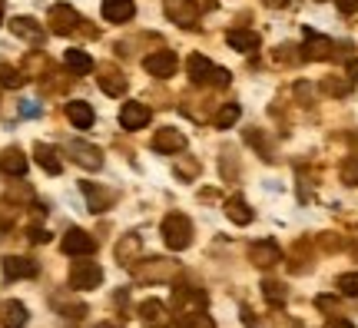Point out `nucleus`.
Masks as SVG:
<instances>
[{"label": "nucleus", "instance_id": "1", "mask_svg": "<svg viewBox=\"0 0 358 328\" xmlns=\"http://www.w3.org/2000/svg\"><path fill=\"white\" fill-rule=\"evenodd\" d=\"M186 73L196 87H229V70L216 66L213 60H206L203 53H192L186 60Z\"/></svg>", "mask_w": 358, "mask_h": 328}, {"label": "nucleus", "instance_id": "2", "mask_svg": "<svg viewBox=\"0 0 358 328\" xmlns=\"http://www.w3.org/2000/svg\"><path fill=\"white\" fill-rule=\"evenodd\" d=\"M163 242H166L173 252L189 249V242H192V222H189V215L169 213L166 219H163Z\"/></svg>", "mask_w": 358, "mask_h": 328}, {"label": "nucleus", "instance_id": "3", "mask_svg": "<svg viewBox=\"0 0 358 328\" xmlns=\"http://www.w3.org/2000/svg\"><path fill=\"white\" fill-rule=\"evenodd\" d=\"M163 10H166L169 20L176 27H182V30H196V27H199V7H196L192 0H166Z\"/></svg>", "mask_w": 358, "mask_h": 328}, {"label": "nucleus", "instance_id": "4", "mask_svg": "<svg viewBox=\"0 0 358 328\" xmlns=\"http://www.w3.org/2000/svg\"><path fill=\"white\" fill-rule=\"evenodd\" d=\"M47 24H50L53 34H60V37H70L73 30L80 27V13L70 7V3H53L50 13H47Z\"/></svg>", "mask_w": 358, "mask_h": 328}, {"label": "nucleus", "instance_id": "5", "mask_svg": "<svg viewBox=\"0 0 358 328\" xmlns=\"http://www.w3.org/2000/svg\"><path fill=\"white\" fill-rule=\"evenodd\" d=\"M103 282V269L96 262H73L70 265V285L80 292L87 289H96Z\"/></svg>", "mask_w": 358, "mask_h": 328}, {"label": "nucleus", "instance_id": "6", "mask_svg": "<svg viewBox=\"0 0 358 328\" xmlns=\"http://www.w3.org/2000/svg\"><path fill=\"white\" fill-rule=\"evenodd\" d=\"M176 66H179V60H176V53L173 50H153L146 60H143V70H146L150 76H156V80L173 76L176 73Z\"/></svg>", "mask_w": 358, "mask_h": 328}, {"label": "nucleus", "instance_id": "7", "mask_svg": "<svg viewBox=\"0 0 358 328\" xmlns=\"http://www.w3.org/2000/svg\"><path fill=\"white\" fill-rule=\"evenodd\" d=\"M150 116H153V110H150L146 103L129 100V103L120 106V127L123 129H143L146 123H150Z\"/></svg>", "mask_w": 358, "mask_h": 328}, {"label": "nucleus", "instance_id": "8", "mask_svg": "<svg viewBox=\"0 0 358 328\" xmlns=\"http://www.w3.org/2000/svg\"><path fill=\"white\" fill-rule=\"evenodd\" d=\"M136 269V278H153V282H166V278L176 276V262H169V259H150V262H133Z\"/></svg>", "mask_w": 358, "mask_h": 328}, {"label": "nucleus", "instance_id": "9", "mask_svg": "<svg viewBox=\"0 0 358 328\" xmlns=\"http://www.w3.org/2000/svg\"><path fill=\"white\" fill-rule=\"evenodd\" d=\"M140 322L146 328H169L173 315H169V308L159 302V299H146V302L140 305Z\"/></svg>", "mask_w": 358, "mask_h": 328}, {"label": "nucleus", "instance_id": "10", "mask_svg": "<svg viewBox=\"0 0 358 328\" xmlns=\"http://www.w3.org/2000/svg\"><path fill=\"white\" fill-rule=\"evenodd\" d=\"M60 249H64L66 255H90L96 249V242H93V236L83 232V229H66L64 239H60Z\"/></svg>", "mask_w": 358, "mask_h": 328}, {"label": "nucleus", "instance_id": "11", "mask_svg": "<svg viewBox=\"0 0 358 328\" xmlns=\"http://www.w3.org/2000/svg\"><path fill=\"white\" fill-rule=\"evenodd\" d=\"M249 262L259 265V269H272V265L282 262V249L275 245V242H268V239L252 242V245H249Z\"/></svg>", "mask_w": 358, "mask_h": 328}, {"label": "nucleus", "instance_id": "12", "mask_svg": "<svg viewBox=\"0 0 358 328\" xmlns=\"http://www.w3.org/2000/svg\"><path fill=\"white\" fill-rule=\"evenodd\" d=\"M70 152H73V163L83 166V169H100L103 166V152H100V146H93V143L73 139V143H70Z\"/></svg>", "mask_w": 358, "mask_h": 328}, {"label": "nucleus", "instance_id": "13", "mask_svg": "<svg viewBox=\"0 0 358 328\" xmlns=\"http://www.w3.org/2000/svg\"><path fill=\"white\" fill-rule=\"evenodd\" d=\"M96 83H100V90L106 93V97H123V93H127V76L120 73L113 64H103V66H100V76H96Z\"/></svg>", "mask_w": 358, "mask_h": 328}, {"label": "nucleus", "instance_id": "14", "mask_svg": "<svg viewBox=\"0 0 358 328\" xmlns=\"http://www.w3.org/2000/svg\"><path fill=\"white\" fill-rule=\"evenodd\" d=\"M182 146H186V136H182L176 127H163V129H156V133H153V150L163 152V156L179 152Z\"/></svg>", "mask_w": 358, "mask_h": 328}, {"label": "nucleus", "instance_id": "15", "mask_svg": "<svg viewBox=\"0 0 358 328\" xmlns=\"http://www.w3.org/2000/svg\"><path fill=\"white\" fill-rule=\"evenodd\" d=\"M136 17V3L133 0H103V20L106 24H127Z\"/></svg>", "mask_w": 358, "mask_h": 328}, {"label": "nucleus", "instance_id": "16", "mask_svg": "<svg viewBox=\"0 0 358 328\" xmlns=\"http://www.w3.org/2000/svg\"><path fill=\"white\" fill-rule=\"evenodd\" d=\"M3 276L10 278H34L37 276V262H34V259H27V255H7V259H3Z\"/></svg>", "mask_w": 358, "mask_h": 328}, {"label": "nucleus", "instance_id": "17", "mask_svg": "<svg viewBox=\"0 0 358 328\" xmlns=\"http://www.w3.org/2000/svg\"><path fill=\"white\" fill-rule=\"evenodd\" d=\"M226 43H229L232 50H239V53H256L262 40H259L256 30H245V27H239V30H229V34H226Z\"/></svg>", "mask_w": 358, "mask_h": 328}, {"label": "nucleus", "instance_id": "18", "mask_svg": "<svg viewBox=\"0 0 358 328\" xmlns=\"http://www.w3.org/2000/svg\"><path fill=\"white\" fill-rule=\"evenodd\" d=\"M335 50V43L329 37H319V34H308L306 47H302V60H329Z\"/></svg>", "mask_w": 358, "mask_h": 328}, {"label": "nucleus", "instance_id": "19", "mask_svg": "<svg viewBox=\"0 0 358 328\" xmlns=\"http://www.w3.org/2000/svg\"><path fill=\"white\" fill-rule=\"evenodd\" d=\"M0 169L7 173V176H24L27 173V156L20 146H7V150L0 152Z\"/></svg>", "mask_w": 358, "mask_h": 328}, {"label": "nucleus", "instance_id": "20", "mask_svg": "<svg viewBox=\"0 0 358 328\" xmlns=\"http://www.w3.org/2000/svg\"><path fill=\"white\" fill-rule=\"evenodd\" d=\"M66 120L73 123V129H90L93 127V120H96V113H93L90 103L73 100V103H66Z\"/></svg>", "mask_w": 358, "mask_h": 328}, {"label": "nucleus", "instance_id": "21", "mask_svg": "<svg viewBox=\"0 0 358 328\" xmlns=\"http://www.w3.org/2000/svg\"><path fill=\"white\" fill-rule=\"evenodd\" d=\"M0 325L3 328H24L27 325V305L10 299V302L0 305Z\"/></svg>", "mask_w": 358, "mask_h": 328}, {"label": "nucleus", "instance_id": "22", "mask_svg": "<svg viewBox=\"0 0 358 328\" xmlns=\"http://www.w3.org/2000/svg\"><path fill=\"white\" fill-rule=\"evenodd\" d=\"M10 30H13V37L30 40V43H40V40H43V27H40L34 17H13Z\"/></svg>", "mask_w": 358, "mask_h": 328}, {"label": "nucleus", "instance_id": "23", "mask_svg": "<svg viewBox=\"0 0 358 328\" xmlns=\"http://www.w3.org/2000/svg\"><path fill=\"white\" fill-rule=\"evenodd\" d=\"M226 215H229V222H236V226H249V222L256 219V213L249 209V202H245L243 196H232V199L226 202Z\"/></svg>", "mask_w": 358, "mask_h": 328}, {"label": "nucleus", "instance_id": "24", "mask_svg": "<svg viewBox=\"0 0 358 328\" xmlns=\"http://www.w3.org/2000/svg\"><path fill=\"white\" fill-rule=\"evenodd\" d=\"M34 156H37V163L50 173V176H57L60 169H64V163H60V156H57V150L53 146H47V143H37L34 146Z\"/></svg>", "mask_w": 358, "mask_h": 328}, {"label": "nucleus", "instance_id": "25", "mask_svg": "<svg viewBox=\"0 0 358 328\" xmlns=\"http://www.w3.org/2000/svg\"><path fill=\"white\" fill-rule=\"evenodd\" d=\"M83 196L90 199V213H103V209H110L116 199V192H96V186L93 183H83Z\"/></svg>", "mask_w": 358, "mask_h": 328}, {"label": "nucleus", "instance_id": "26", "mask_svg": "<svg viewBox=\"0 0 358 328\" xmlns=\"http://www.w3.org/2000/svg\"><path fill=\"white\" fill-rule=\"evenodd\" d=\"M140 249H143L140 236H127V239H120V242H116V262H120V265H133V259L140 255Z\"/></svg>", "mask_w": 358, "mask_h": 328}, {"label": "nucleus", "instance_id": "27", "mask_svg": "<svg viewBox=\"0 0 358 328\" xmlns=\"http://www.w3.org/2000/svg\"><path fill=\"white\" fill-rule=\"evenodd\" d=\"M66 66H70V70H73V73L77 76H87V73H93V57H90V53H83V50H66Z\"/></svg>", "mask_w": 358, "mask_h": 328}, {"label": "nucleus", "instance_id": "28", "mask_svg": "<svg viewBox=\"0 0 358 328\" xmlns=\"http://www.w3.org/2000/svg\"><path fill=\"white\" fill-rule=\"evenodd\" d=\"M239 116H243V106H239V103H226V106L213 116V123H216V129H229Z\"/></svg>", "mask_w": 358, "mask_h": 328}, {"label": "nucleus", "instance_id": "29", "mask_svg": "<svg viewBox=\"0 0 358 328\" xmlns=\"http://www.w3.org/2000/svg\"><path fill=\"white\" fill-rule=\"evenodd\" d=\"M24 70H17V66L10 64H3L0 60V87H7V90H17V87H24Z\"/></svg>", "mask_w": 358, "mask_h": 328}, {"label": "nucleus", "instance_id": "30", "mask_svg": "<svg viewBox=\"0 0 358 328\" xmlns=\"http://www.w3.org/2000/svg\"><path fill=\"white\" fill-rule=\"evenodd\" d=\"M262 295H266V302L275 305V308H282V305H285V299H289V292H285V285H282V282H262Z\"/></svg>", "mask_w": 358, "mask_h": 328}, {"label": "nucleus", "instance_id": "31", "mask_svg": "<svg viewBox=\"0 0 358 328\" xmlns=\"http://www.w3.org/2000/svg\"><path fill=\"white\" fill-rule=\"evenodd\" d=\"M322 90H325L329 97H348V90H352V76H342V80L329 76V80H322Z\"/></svg>", "mask_w": 358, "mask_h": 328}, {"label": "nucleus", "instance_id": "32", "mask_svg": "<svg viewBox=\"0 0 358 328\" xmlns=\"http://www.w3.org/2000/svg\"><path fill=\"white\" fill-rule=\"evenodd\" d=\"M338 176H342V183H345V186H358V152H355V156H348V159H342V166H338Z\"/></svg>", "mask_w": 358, "mask_h": 328}, {"label": "nucleus", "instance_id": "33", "mask_svg": "<svg viewBox=\"0 0 358 328\" xmlns=\"http://www.w3.org/2000/svg\"><path fill=\"white\" fill-rule=\"evenodd\" d=\"M338 295H348V299H355L358 295V272H345V276H338Z\"/></svg>", "mask_w": 358, "mask_h": 328}, {"label": "nucleus", "instance_id": "34", "mask_svg": "<svg viewBox=\"0 0 358 328\" xmlns=\"http://www.w3.org/2000/svg\"><path fill=\"white\" fill-rule=\"evenodd\" d=\"M315 305H319L322 312H332V308H335V299H332V295H319V299H315Z\"/></svg>", "mask_w": 358, "mask_h": 328}, {"label": "nucleus", "instance_id": "35", "mask_svg": "<svg viewBox=\"0 0 358 328\" xmlns=\"http://www.w3.org/2000/svg\"><path fill=\"white\" fill-rule=\"evenodd\" d=\"M342 13H358V0H335Z\"/></svg>", "mask_w": 358, "mask_h": 328}, {"label": "nucleus", "instance_id": "36", "mask_svg": "<svg viewBox=\"0 0 358 328\" xmlns=\"http://www.w3.org/2000/svg\"><path fill=\"white\" fill-rule=\"evenodd\" d=\"M179 176H196V163H186V166H176Z\"/></svg>", "mask_w": 358, "mask_h": 328}, {"label": "nucleus", "instance_id": "37", "mask_svg": "<svg viewBox=\"0 0 358 328\" xmlns=\"http://www.w3.org/2000/svg\"><path fill=\"white\" fill-rule=\"evenodd\" d=\"M325 328H355V325H352L348 318H332V322H329Z\"/></svg>", "mask_w": 358, "mask_h": 328}, {"label": "nucleus", "instance_id": "38", "mask_svg": "<svg viewBox=\"0 0 358 328\" xmlns=\"http://www.w3.org/2000/svg\"><path fill=\"white\" fill-rule=\"evenodd\" d=\"M20 113H24V116H37L40 106H37V103H24V110H20Z\"/></svg>", "mask_w": 358, "mask_h": 328}, {"label": "nucleus", "instance_id": "39", "mask_svg": "<svg viewBox=\"0 0 358 328\" xmlns=\"http://www.w3.org/2000/svg\"><path fill=\"white\" fill-rule=\"evenodd\" d=\"M266 7H272V10H279V7H289V0H262Z\"/></svg>", "mask_w": 358, "mask_h": 328}, {"label": "nucleus", "instance_id": "40", "mask_svg": "<svg viewBox=\"0 0 358 328\" xmlns=\"http://www.w3.org/2000/svg\"><path fill=\"white\" fill-rule=\"evenodd\" d=\"M348 76H352V80H358V57L348 64Z\"/></svg>", "mask_w": 358, "mask_h": 328}, {"label": "nucleus", "instance_id": "41", "mask_svg": "<svg viewBox=\"0 0 358 328\" xmlns=\"http://www.w3.org/2000/svg\"><path fill=\"white\" fill-rule=\"evenodd\" d=\"M0 17H3V0H0Z\"/></svg>", "mask_w": 358, "mask_h": 328}]
</instances>
